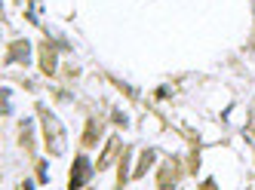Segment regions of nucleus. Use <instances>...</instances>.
<instances>
[{
    "label": "nucleus",
    "mask_w": 255,
    "mask_h": 190,
    "mask_svg": "<svg viewBox=\"0 0 255 190\" xmlns=\"http://www.w3.org/2000/svg\"><path fill=\"white\" fill-rule=\"evenodd\" d=\"M151 163H154V150H144L141 160H138V166H135V172H132V178H141V175L151 169Z\"/></svg>",
    "instance_id": "8"
},
{
    "label": "nucleus",
    "mask_w": 255,
    "mask_h": 190,
    "mask_svg": "<svg viewBox=\"0 0 255 190\" xmlns=\"http://www.w3.org/2000/svg\"><path fill=\"white\" fill-rule=\"evenodd\" d=\"M99 135H102V123L89 120V126H86V135H83V144H86V147H93V144L99 141Z\"/></svg>",
    "instance_id": "7"
},
{
    "label": "nucleus",
    "mask_w": 255,
    "mask_h": 190,
    "mask_svg": "<svg viewBox=\"0 0 255 190\" xmlns=\"http://www.w3.org/2000/svg\"><path fill=\"white\" fill-rule=\"evenodd\" d=\"M175 181H178V166L166 163V166H163V172H160V178H157V187H169Z\"/></svg>",
    "instance_id": "6"
},
{
    "label": "nucleus",
    "mask_w": 255,
    "mask_h": 190,
    "mask_svg": "<svg viewBox=\"0 0 255 190\" xmlns=\"http://www.w3.org/2000/svg\"><path fill=\"white\" fill-rule=\"evenodd\" d=\"M40 71L46 74V77H52V74H56V49H52L49 43L40 46Z\"/></svg>",
    "instance_id": "3"
},
{
    "label": "nucleus",
    "mask_w": 255,
    "mask_h": 190,
    "mask_svg": "<svg viewBox=\"0 0 255 190\" xmlns=\"http://www.w3.org/2000/svg\"><path fill=\"white\" fill-rule=\"evenodd\" d=\"M86 181H89V160L86 157H77L74 166H71V181H68V187H83Z\"/></svg>",
    "instance_id": "2"
},
{
    "label": "nucleus",
    "mask_w": 255,
    "mask_h": 190,
    "mask_svg": "<svg viewBox=\"0 0 255 190\" xmlns=\"http://www.w3.org/2000/svg\"><path fill=\"white\" fill-rule=\"evenodd\" d=\"M28 55H31V43H28V40H15V43L9 46L6 62H28Z\"/></svg>",
    "instance_id": "4"
},
{
    "label": "nucleus",
    "mask_w": 255,
    "mask_h": 190,
    "mask_svg": "<svg viewBox=\"0 0 255 190\" xmlns=\"http://www.w3.org/2000/svg\"><path fill=\"white\" fill-rule=\"evenodd\" d=\"M37 113H40V120H43V135H46V147H49V154H65V129H62V123L52 117V113L40 104L37 107Z\"/></svg>",
    "instance_id": "1"
},
{
    "label": "nucleus",
    "mask_w": 255,
    "mask_h": 190,
    "mask_svg": "<svg viewBox=\"0 0 255 190\" xmlns=\"http://www.w3.org/2000/svg\"><path fill=\"white\" fill-rule=\"evenodd\" d=\"M117 157H120V138H111V141H108V150L99 157V169H108Z\"/></svg>",
    "instance_id": "5"
}]
</instances>
